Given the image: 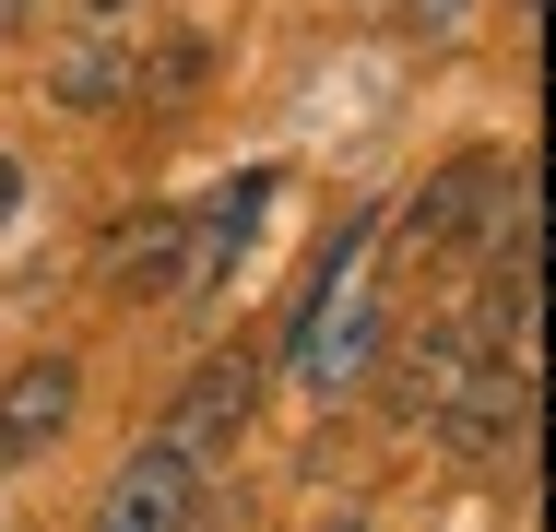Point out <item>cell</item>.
Instances as JSON below:
<instances>
[{
    "instance_id": "1",
    "label": "cell",
    "mask_w": 556,
    "mask_h": 532,
    "mask_svg": "<svg viewBox=\"0 0 556 532\" xmlns=\"http://www.w3.org/2000/svg\"><path fill=\"white\" fill-rule=\"evenodd\" d=\"M521 426H533V379H521V355H485V367L450 391L439 438L462 449V461H509V449H521Z\"/></svg>"
},
{
    "instance_id": "2",
    "label": "cell",
    "mask_w": 556,
    "mask_h": 532,
    "mask_svg": "<svg viewBox=\"0 0 556 532\" xmlns=\"http://www.w3.org/2000/svg\"><path fill=\"white\" fill-rule=\"evenodd\" d=\"M190 497H202V461H178V449L154 438V449H130V461L108 473L96 532H190Z\"/></svg>"
},
{
    "instance_id": "3",
    "label": "cell",
    "mask_w": 556,
    "mask_h": 532,
    "mask_svg": "<svg viewBox=\"0 0 556 532\" xmlns=\"http://www.w3.org/2000/svg\"><path fill=\"white\" fill-rule=\"evenodd\" d=\"M249 403H261V367H249V355H202L190 391L166 403V449H178V461H214L225 438L249 426Z\"/></svg>"
},
{
    "instance_id": "4",
    "label": "cell",
    "mask_w": 556,
    "mask_h": 532,
    "mask_svg": "<svg viewBox=\"0 0 556 532\" xmlns=\"http://www.w3.org/2000/svg\"><path fill=\"white\" fill-rule=\"evenodd\" d=\"M473 367H485V343H473L462 319H439V331H415V343L391 355V415H403V426H439V415H450V391H462Z\"/></svg>"
},
{
    "instance_id": "5",
    "label": "cell",
    "mask_w": 556,
    "mask_h": 532,
    "mask_svg": "<svg viewBox=\"0 0 556 532\" xmlns=\"http://www.w3.org/2000/svg\"><path fill=\"white\" fill-rule=\"evenodd\" d=\"M72 403H84V367H72V355H36V367H12V379H0V461L48 449V438L72 426Z\"/></svg>"
},
{
    "instance_id": "6",
    "label": "cell",
    "mask_w": 556,
    "mask_h": 532,
    "mask_svg": "<svg viewBox=\"0 0 556 532\" xmlns=\"http://www.w3.org/2000/svg\"><path fill=\"white\" fill-rule=\"evenodd\" d=\"M178 261H190V213L142 202L130 225H108V296H178Z\"/></svg>"
},
{
    "instance_id": "7",
    "label": "cell",
    "mask_w": 556,
    "mask_h": 532,
    "mask_svg": "<svg viewBox=\"0 0 556 532\" xmlns=\"http://www.w3.org/2000/svg\"><path fill=\"white\" fill-rule=\"evenodd\" d=\"M497 202H509V166H497V154H450L439 178H427V202H415V249H450V237H473Z\"/></svg>"
},
{
    "instance_id": "8",
    "label": "cell",
    "mask_w": 556,
    "mask_h": 532,
    "mask_svg": "<svg viewBox=\"0 0 556 532\" xmlns=\"http://www.w3.org/2000/svg\"><path fill=\"white\" fill-rule=\"evenodd\" d=\"M261 202H273V178L249 166V178H225V202L190 225V261H178V296H214L225 273H237V249H249V225H261Z\"/></svg>"
},
{
    "instance_id": "9",
    "label": "cell",
    "mask_w": 556,
    "mask_h": 532,
    "mask_svg": "<svg viewBox=\"0 0 556 532\" xmlns=\"http://www.w3.org/2000/svg\"><path fill=\"white\" fill-rule=\"evenodd\" d=\"M202 72H214V48H202V36H166V48H154V72H142V84H130V96H154V106H178V96H202Z\"/></svg>"
},
{
    "instance_id": "10",
    "label": "cell",
    "mask_w": 556,
    "mask_h": 532,
    "mask_svg": "<svg viewBox=\"0 0 556 532\" xmlns=\"http://www.w3.org/2000/svg\"><path fill=\"white\" fill-rule=\"evenodd\" d=\"M118 84H130V72L96 48V60H72V72H60V106H118Z\"/></svg>"
},
{
    "instance_id": "11",
    "label": "cell",
    "mask_w": 556,
    "mask_h": 532,
    "mask_svg": "<svg viewBox=\"0 0 556 532\" xmlns=\"http://www.w3.org/2000/svg\"><path fill=\"white\" fill-rule=\"evenodd\" d=\"M12 202H24V166H12V154H0V225H12Z\"/></svg>"
},
{
    "instance_id": "12",
    "label": "cell",
    "mask_w": 556,
    "mask_h": 532,
    "mask_svg": "<svg viewBox=\"0 0 556 532\" xmlns=\"http://www.w3.org/2000/svg\"><path fill=\"white\" fill-rule=\"evenodd\" d=\"M84 12H96V24H118V12H130V0H84Z\"/></svg>"
},
{
    "instance_id": "13",
    "label": "cell",
    "mask_w": 556,
    "mask_h": 532,
    "mask_svg": "<svg viewBox=\"0 0 556 532\" xmlns=\"http://www.w3.org/2000/svg\"><path fill=\"white\" fill-rule=\"evenodd\" d=\"M415 12H427V24H450V12H462V0H415Z\"/></svg>"
},
{
    "instance_id": "14",
    "label": "cell",
    "mask_w": 556,
    "mask_h": 532,
    "mask_svg": "<svg viewBox=\"0 0 556 532\" xmlns=\"http://www.w3.org/2000/svg\"><path fill=\"white\" fill-rule=\"evenodd\" d=\"M0 24H24V0H0Z\"/></svg>"
},
{
    "instance_id": "15",
    "label": "cell",
    "mask_w": 556,
    "mask_h": 532,
    "mask_svg": "<svg viewBox=\"0 0 556 532\" xmlns=\"http://www.w3.org/2000/svg\"><path fill=\"white\" fill-rule=\"evenodd\" d=\"M332 532H355V521H332Z\"/></svg>"
}]
</instances>
